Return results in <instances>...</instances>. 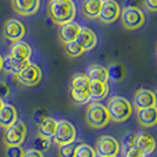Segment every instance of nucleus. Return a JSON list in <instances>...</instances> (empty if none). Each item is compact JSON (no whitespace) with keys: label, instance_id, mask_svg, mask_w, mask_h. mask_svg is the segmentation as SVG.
Segmentation results:
<instances>
[{"label":"nucleus","instance_id":"nucleus-1","mask_svg":"<svg viewBox=\"0 0 157 157\" xmlns=\"http://www.w3.org/2000/svg\"><path fill=\"white\" fill-rule=\"evenodd\" d=\"M47 13L49 19L60 26L74 20L76 8L73 0H49Z\"/></svg>","mask_w":157,"mask_h":157},{"label":"nucleus","instance_id":"nucleus-2","mask_svg":"<svg viewBox=\"0 0 157 157\" xmlns=\"http://www.w3.org/2000/svg\"><path fill=\"white\" fill-rule=\"evenodd\" d=\"M107 110L110 121L116 123H122L127 121L132 114V105L125 98L113 96L107 103Z\"/></svg>","mask_w":157,"mask_h":157},{"label":"nucleus","instance_id":"nucleus-3","mask_svg":"<svg viewBox=\"0 0 157 157\" xmlns=\"http://www.w3.org/2000/svg\"><path fill=\"white\" fill-rule=\"evenodd\" d=\"M86 122L93 129H102L107 127L110 122L107 107L98 102L88 105L86 109Z\"/></svg>","mask_w":157,"mask_h":157},{"label":"nucleus","instance_id":"nucleus-4","mask_svg":"<svg viewBox=\"0 0 157 157\" xmlns=\"http://www.w3.org/2000/svg\"><path fill=\"white\" fill-rule=\"evenodd\" d=\"M27 128L22 121H15L13 124L5 129L2 135V142L6 147L21 145L26 138Z\"/></svg>","mask_w":157,"mask_h":157},{"label":"nucleus","instance_id":"nucleus-5","mask_svg":"<svg viewBox=\"0 0 157 157\" xmlns=\"http://www.w3.org/2000/svg\"><path fill=\"white\" fill-rule=\"evenodd\" d=\"M121 15V21L124 28L129 29V31H134V29H138L144 25L145 21V17L144 13L135 6H128L124 7Z\"/></svg>","mask_w":157,"mask_h":157},{"label":"nucleus","instance_id":"nucleus-6","mask_svg":"<svg viewBox=\"0 0 157 157\" xmlns=\"http://www.w3.org/2000/svg\"><path fill=\"white\" fill-rule=\"evenodd\" d=\"M15 75L19 80L20 85L26 86V87H34V86L39 85L42 78V73L39 66L35 63H31V62H28Z\"/></svg>","mask_w":157,"mask_h":157},{"label":"nucleus","instance_id":"nucleus-7","mask_svg":"<svg viewBox=\"0 0 157 157\" xmlns=\"http://www.w3.org/2000/svg\"><path fill=\"white\" fill-rule=\"evenodd\" d=\"M75 137H76V130L71 122L65 121V120L58 122L55 132L53 135L54 143L58 145L72 143L75 141Z\"/></svg>","mask_w":157,"mask_h":157},{"label":"nucleus","instance_id":"nucleus-8","mask_svg":"<svg viewBox=\"0 0 157 157\" xmlns=\"http://www.w3.org/2000/svg\"><path fill=\"white\" fill-rule=\"evenodd\" d=\"M95 151L100 157H115L120 152V143L113 136H101L96 141Z\"/></svg>","mask_w":157,"mask_h":157},{"label":"nucleus","instance_id":"nucleus-9","mask_svg":"<svg viewBox=\"0 0 157 157\" xmlns=\"http://www.w3.org/2000/svg\"><path fill=\"white\" fill-rule=\"evenodd\" d=\"M26 34V26L18 19H8L2 26V35L8 41H19Z\"/></svg>","mask_w":157,"mask_h":157},{"label":"nucleus","instance_id":"nucleus-10","mask_svg":"<svg viewBox=\"0 0 157 157\" xmlns=\"http://www.w3.org/2000/svg\"><path fill=\"white\" fill-rule=\"evenodd\" d=\"M120 14H121V8L116 0H102L98 18L103 24H111L116 21Z\"/></svg>","mask_w":157,"mask_h":157},{"label":"nucleus","instance_id":"nucleus-11","mask_svg":"<svg viewBox=\"0 0 157 157\" xmlns=\"http://www.w3.org/2000/svg\"><path fill=\"white\" fill-rule=\"evenodd\" d=\"M14 12L19 15L28 17L39 11L40 0H11Z\"/></svg>","mask_w":157,"mask_h":157},{"label":"nucleus","instance_id":"nucleus-12","mask_svg":"<svg viewBox=\"0 0 157 157\" xmlns=\"http://www.w3.org/2000/svg\"><path fill=\"white\" fill-rule=\"evenodd\" d=\"M152 105H156L155 93L149 89H144V88L136 90L134 95V107L136 109H143V108H148Z\"/></svg>","mask_w":157,"mask_h":157},{"label":"nucleus","instance_id":"nucleus-13","mask_svg":"<svg viewBox=\"0 0 157 157\" xmlns=\"http://www.w3.org/2000/svg\"><path fill=\"white\" fill-rule=\"evenodd\" d=\"M137 121L143 128H151L157 124V107H148L143 109H137Z\"/></svg>","mask_w":157,"mask_h":157},{"label":"nucleus","instance_id":"nucleus-14","mask_svg":"<svg viewBox=\"0 0 157 157\" xmlns=\"http://www.w3.org/2000/svg\"><path fill=\"white\" fill-rule=\"evenodd\" d=\"M81 31V26L75 21H69L63 25H60L59 28V39L62 44L71 42L78 38V33Z\"/></svg>","mask_w":157,"mask_h":157},{"label":"nucleus","instance_id":"nucleus-15","mask_svg":"<svg viewBox=\"0 0 157 157\" xmlns=\"http://www.w3.org/2000/svg\"><path fill=\"white\" fill-rule=\"evenodd\" d=\"M80 46L82 47V49L87 51H92L94 47L98 44V38L95 35V33L93 32L90 28L88 27H81V31L78 33V38L75 39Z\"/></svg>","mask_w":157,"mask_h":157},{"label":"nucleus","instance_id":"nucleus-16","mask_svg":"<svg viewBox=\"0 0 157 157\" xmlns=\"http://www.w3.org/2000/svg\"><path fill=\"white\" fill-rule=\"evenodd\" d=\"M31 54H32L31 46L27 42L21 41V40L13 42L11 46V49H10V55L20 61H28L31 58Z\"/></svg>","mask_w":157,"mask_h":157},{"label":"nucleus","instance_id":"nucleus-17","mask_svg":"<svg viewBox=\"0 0 157 157\" xmlns=\"http://www.w3.org/2000/svg\"><path fill=\"white\" fill-rule=\"evenodd\" d=\"M136 145L143 151L145 156H148L156 149V140L149 132H140L136 138Z\"/></svg>","mask_w":157,"mask_h":157},{"label":"nucleus","instance_id":"nucleus-18","mask_svg":"<svg viewBox=\"0 0 157 157\" xmlns=\"http://www.w3.org/2000/svg\"><path fill=\"white\" fill-rule=\"evenodd\" d=\"M18 120V113L13 105H5L0 109V127L6 129Z\"/></svg>","mask_w":157,"mask_h":157},{"label":"nucleus","instance_id":"nucleus-19","mask_svg":"<svg viewBox=\"0 0 157 157\" xmlns=\"http://www.w3.org/2000/svg\"><path fill=\"white\" fill-rule=\"evenodd\" d=\"M88 92L90 95V98L94 100H102L107 96L109 92V86L108 82H102V81H89L88 85Z\"/></svg>","mask_w":157,"mask_h":157},{"label":"nucleus","instance_id":"nucleus-20","mask_svg":"<svg viewBox=\"0 0 157 157\" xmlns=\"http://www.w3.org/2000/svg\"><path fill=\"white\" fill-rule=\"evenodd\" d=\"M29 62L28 61H20V60L14 59L13 56L7 55L6 58L2 59V71L10 74H18V73Z\"/></svg>","mask_w":157,"mask_h":157},{"label":"nucleus","instance_id":"nucleus-21","mask_svg":"<svg viewBox=\"0 0 157 157\" xmlns=\"http://www.w3.org/2000/svg\"><path fill=\"white\" fill-rule=\"evenodd\" d=\"M87 78L89 81H102V82H108L109 76H108V71L103 66L100 65H92L86 73Z\"/></svg>","mask_w":157,"mask_h":157},{"label":"nucleus","instance_id":"nucleus-22","mask_svg":"<svg viewBox=\"0 0 157 157\" xmlns=\"http://www.w3.org/2000/svg\"><path fill=\"white\" fill-rule=\"evenodd\" d=\"M102 0H83L82 4V13L88 19H96L101 8Z\"/></svg>","mask_w":157,"mask_h":157},{"label":"nucleus","instance_id":"nucleus-23","mask_svg":"<svg viewBox=\"0 0 157 157\" xmlns=\"http://www.w3.org/2000/svg\"><path fill=\"white\" fill-rule=\"evenodd\" d=\"M56 124L58 122L52 117H46L44 121H41L39 124H38V135H41L44 137H48L51 138L53 137L54 132H55V129H56Z\"/></svg>","mask_w":157,"mask_h":157},{"label":"nucleus","instance_id":"nucleus-24","mask_svg":"<svg viewBox=\"0 0 157 157\" xmlns=\"http://www.w3.org/2000/svg\"><path fill=\"white\" fill-rule=\"evenodd\" d=\"M71 98L75 105H85L90 100V95L88 89L71 88Z\"/></svg>","mask_w":157,"mask_h":157},{"label":"nucleus","instance_id":"nucleus-25","mask_svg":"<svg viewBox=\"0 0 157 157\" xmlns=\"http://www.w3.org/2000/svg\"><path fill=\"white\" fill-rule=\"evenodd\" d=\"M107 71H108L109 78H111L114 82H120L125 76L124 67L122 65H120V63H113V65H110L107 68Z\"/></svg>","mask_w":157,"mask_h":157},{"label":"nucleus","instance_id":"nucleus-26","mask_svg":"<svg viewBox=\"0 0 157 157\" xmlns=\"http://www.w3.org/2000/svg\"><path fill=\"white\" fill-rule=\"evenodd\" d=\"M89 78L83 73H75L71 78V88H81V89H88Z\"/></svg>","mask_w":157,"mask_h":157},{"label":"nucleus","instance_id":"nucleus-27","mask_svg":"<svg viewBox=\"0 0 157 157\" xmlns=\"http://www.w3.org/2000/svg\"><path fill=\"white\" fill-rule=\"evenodd\" d=\"M63 46H65L66 54L69 58H78V56H81L85 53V51L82 49V47L80 46L75 40L71 41V42H67V44H63Z\"/></svg>","mask_w":157,"mask_h":157},{"label":"nucleus","instance_id":"nucleus-28","mask_svg":"<svg viewBox=\"0 0 157 157\" xmlns=\"http://www.w3.org/2000/svg\"><path fill=\"white\" fill-rule=\"evenodd\" d=\"M74 157H96V151L88 144L78 143L75 148Z\"/></svg>","mask_w":157,"mask_h":157},{"label":"nucleus","instance_id":"nucleus-29","mask_svg":"<svg viewBox=\"0 0 157 157\" xmlns=\"http://www.w3.org/2000/svg\"><path fill=\"white\" fill-rule=\"evenodd\" d=\"M49 147H51V138L48 137H44L41 135H38L33 141V149L40 151L42 154L48 150Z\"/></svg>","mask_w":157,"mask_h":157},{"label":"nucleus","instance_id":"nucleus-30","mask_svg":"<svg viewBox=\"0 0 157 157\" xmlns=\"http://www.w3.org/2000/svg\"><path fill=\"white\" fill-rule=\"evenodd\" d=\"M78 143L75 141L68 144H61L58 148V157H74L75 154V148Z\"/></svg>","mask_w":157,"mask_h":157},{"label":"nucleus","instance_id":"nucleus-31","mask_svg":"<svg viewBox=\"0 0 157 157\" xmlns=\"http://www.w3.org/2000/svg\"><path fill=\"white\" fill-rule=\"evenodd\" d=\"M24 151L25 150L21 148V145H10L6 147L5 155L6 157H22Z\"/></svg>","mask_w":157,"mask_h":157},{"label":"nucleus","instance_id":"nucleus-32","mask_svg":"<svg viewBox=\"0 0 157 157\" xmlns=\"http://www.w3.org/2000/svg\"><path fill=\"white\" fill-rule=\"evenodd\" d=\"M124 157H147V156L144 155V152L138 148L137 145H134L131 148H128Z\"/></svg>","mask_w":157,"mask_h":157},{"label":"nucleus","instance_id":"nucleus-33","mask_svg":"<svg viewBox=\"0 0 157 157\" xmlns=\"http://www.w3.org/2000/svg\"><path fill=\"white\" fill-rule=\"evenodd\" d=\"M33 120H34V122L36 123V124H39L41 121H44L46 117H48L47 116V111L45 110V109H36V110L33 113L32 115Z\"/></svg>","mask_w":157,"mask_h":157},{"label":"nucleus","instance_id":"nucleus-34","mask_svg":"<svg viewBox=\"0 0 157 157\" xmlns=\"http://www.w3.org/2000/svg\"><path fill=\"white\" fill-rule=\"evenodd\" d=\"M136 138H137V135L135 132H129L123 140V143L127 148H131V147L136 145Z\"/></svg>","mask_w":157,"mask_h":157},{"label":"nucleus","instance_id":"nucleus-35","mask_svg":"<svg viewBox=\"0 0 157 157\" xmlns=\"http://www.w3.org/2000/svg\"><path fill=\"white\" fill-rule=\"evenodd\" d=\"M143 4L150 12H157V0H143Z\"/></svg>","mask_w":157,"mask_h":157},{"label":"nucleus","instance_id":"nucleus-36","mask_svg":"<svg viewBox=\"0 0 157 157\" xmlns=\"http://www.w3.org/2000/svg\"><path fill=\"white\" fill-rule=\"evenodd\" d=\"M10 94V87L5 82H0V98H7Z\"/></svg>","mask_w":157,"mask_h":157},{"label":"nucleus","instance_id":"nucleus-37","mask_svg":"<svg viewBox=\"0 0 157 157\" xmlns=\"http://www.w3.org/2000/svg\"><path fill=\"white\" fill-rule=\"evenodd\" d=\"M22 157H44L42 152L35 150V149H29V150L24 151Z\"/></svg>","mask_w":157,"mask_h":157},{"label":"nucleus","instance_id":"nucleus-38","mask_svg":"<svg viewBox=\"0 0 157 157\" xmlns=\"http://www.w3.org/2000/svg\"><path fill=\"white\" fill-rule=\"evenodd\" d=\"M2 69V58L0 56V71Z\"/></svg>","mask_w":157,"mask_h":157},{"label":"nucleus","instance_id":"nucleus-39","mask_svg":"<svg viewBox=\"0 0 157 157\" xmlns=\"http://www.w3.org/2000/svg\"><path fill=\"white\" fill-rule=\"evenodd\" d=\"M2 105H4V102H2V98H0V109L2 108Z\"/></svg>","mask_w":157,"mask_h":157},{"label":"nucleus","instance_id":"nucleus-40","mask_svg":"<svg viewBox=\"0 0 157 157\" xmlns=\"http://www.w3.org/2000/svg\"><path fill=\"white\" fill-rule=\"evenodd\" d=\"M155 98H156V107H157V93H155Z\"/></svg>","mask_w":157,"mask_h":157},{"label":"nucleus","instance_id":"nucleus-41","mask_svg":"<svg viewBox=\"0 0 157 157\" xmlns=\"http://www.w3.org/2000/svg\"><path fill=\"white\" fill-rule=\"evenodd\" d=\"M156 53H157V45H156Z\"/></svg>","mask_w":157,"mask_h":157},{"label":"nucleus","instance_id":"nucleus-42","mask_svg":"<svg viewBox=\"0 0 157 157\" xmlns=\"http://www.w3.org/2000/svg\"><path fill=\"white\" fill-rule=\"evenodd\" d=\"M115 157H116V156H115Z\"/></svg>","mask_w":157,"mask_h":157}]
</instances>
